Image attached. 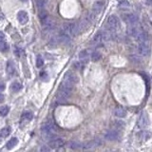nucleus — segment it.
Listing matches in <instances>:
<instances>
[{
  "mask_svg": "<svg viewBox=\"0 0 152 152\" xmlns=\"http://www.w3.org/2000/svg\"><path fill=\"white\" fill-rule=\"evenodd\" d=\"M42 26H43V29L45 32H50L54 29L55 26V21L50 17V16H46L45 18L42 19Z\"/></svg>",
  "mask_w": 152,
  "mask_h": 152,
  "instance_id": "5",
  "label": "nucleus"
},
{
  "mask_svg": "<svg viewBox=\"0 0 152 152\" xmlns=\"http://www.w3.org/2000/svg\"><path fill=\"white\" fill-rule=\"evenodd\" d=\"M77 82L78 78L75 73H73L72 71H67L65 74L63 81H62L57 91V100L59 102L66 101L70 96L72 89L74 88Z\"/></svg>",
  "mask_w": 152,
  "mask_h": 152,
  "instance_id": "1",
  "label": "nucleus"
},
{
  "mask_svg": "<svg viewBox=\"0 0 152 152\" xmlns=\"http://www.w3.org/2000/svg\"><path fill=\"white\" fill-rule=\"evenodd\" d=\"M146 4H147V5H151L152 4V0H146Z\"/></svg>",
  "mask_w": 152,
  "mask_h": 152,
  "instance_id": "36",
  "label": "nucleus"
},
{
  "mask_svg": "<svg viewBox=\"0 0 152 152\" xmlns=\"http://www.w3.org/2000/svg\"><path fill=\"white\" fill-rule=\"evenodd\" d=\"M0 152H1V150H0Z\"/></svg>",
  "mask_w": 152,
  "mask_h": 152,
  "instance_id": "38",
  "label": "nucleus"
},
{
  "mask_svg": "<svg viewBox=\"0 0 152 152\" xmlns=\"http://www.w3.org/2000/svg\"><path fill=\"white\" fill-rule=\"evenodd\" d=\"M7 73H8V75H10V76H13L16 73L15 65L11 60L8 61V63H7Z\"/></svg>",
  "mask_w": 152,
  "mask_h": 152,
  "instance_id": "13",
  "label": "nucleus"
},
{
  "mask_svg": "<svg viewBox=\"0 0 152 152\" xmlns=\"http://www.w3.org/2000/svg\"><path fill=\"white\" fill-rule=\"evenodd\" d=\"M4 89H5V85L4 84H0V91H4Z\"/></svg>",
  "mask_w": 152,
  "mask_h": 152,
  "instance_id": "34",
  "label": "nucleus"
},
{
  "mask_svg": "<svg viewBox=\"0 0 152 152\" xmlns=\"http://www.w3.org/2000/svg\"><path fill=\"white\" fill-rule=\"evenodd\" d=\"M101 58V54L98 52H93L91 53V60L94 61V62H97L99 61Z\"/></svg>",
  "mask_w": 152,
  "mask_h": 152,
  "instance_id": "26",
  "label": "nucleus"
},
{
  "mask_svg": "<svg viewBox=\"0 0 152 152\" xmlns=\"http://www.w3.org/2000/svg\"><path fill=\"white\" fill-rule=\"evenodd\" d=\"M41 131H42V134H43L45 137L52 138L55 135L56 128H55V126L53 125V123L49 121V122H46L42 125Z\"/></svg>",
  "mask_w": 152,
  "mask_h": 152,
  "instance_id": "3",
  "label": "nucleus"
},
{
  "mask_svg": "<svg viewBox=\"0 0 152 152\" xmlns=\"http://www.w3.org/2000/svg\"><path fill=\"white\" fill-rule=\"evenodd\" d=\"M0 141H1V140H0Z\"/></svg>",
  "mask_w": 152,
  "mask_h": 152,
  "instance_id": "39",
  "label": "nucleus"
},
{
  "mask_svg": "<svg viewBox=\"0 0 152 152\" xmlns=\"http://www.w3.org/2000/svg\"><path fill=\"white\" fill-rule=\"evenodd\" d=\"M115 113V116L119 117V118H124L126 116V114H128V112H126V110L125 108H117L116 109H115L114 111Z\"/></svg>",
  "mask_w": 152,
  "mask_h": 152,
  "instance_id": "18",
  "label": "nucleus"
},
{
  "mask_svg": "<svg viewBox=\"0 0 152 152\" xmlns=\"http://www.w3.org/2000/svg\"><path fill=\"white\" fill-rule=\"evenodd\" d=\"M106 27L109 30H116L120 27L119 18L116 15H110L106 20Z\"/></svg>",
  "mask_w": 152,
  "mask_h": 152,
  "instance_id": "4",
  "label": "nucleus"
},
{
  "mask_svg": "<svg viewBox=\"0 0 152 152\" xmlns=\"http://www.w3.org/2000/svg\"><path fill=\"white\" fill-rule=\"evenodd\" d=\"M91 22H92V20L91 19V17L89 16V15H85V16H84V18L80 21V23L78 24V26H79V30H87L89 27V25L91 24Z\"/></svg>",
  "mask_w": 152,
  "mask_h": 152,
  "instance_id": "8",
  "label": "nucleus"
},
{
  "mask_svg": "<svg viewBox=\"0 0 152 152\" xmlns=\"http://www.w3.org/2000/svg\"><path fill=\"white\" fill-rule=\"evenodd\" d=\"M18 143V139L16 137H13L12 139H10L8 141V143H6V148L7 149H13L15 146Z\"/></svg>",
  "mask_w": 152,
  "mask_h": 152,
  "instance_id": "16",
  "label": "nucleus"
},
{
  "mask_svg": "<svg viewBox=\"0 0 152 152\" xmlns=\"http://www.w3.org/2000/svg\"><path fill=\"white\" fill-rule=\"evenodd\" d=\"M120 138L119 131L117 130H109L106 133L105 139L108 141H116Z\"/></svg>",
  "mask_w": 152,
  "mask_h": 152,
  "instance_id": "10",
  "label": "nucleus"
},
{
  "mask_svg": "<svg viewBox=\"0 0 152 152\" xmlns=\"http://www.w3.org/2000/svg\"><path fill=\"white\" fill-rule=\"evenodd\" d=\"M140 32V30H138V28L136 26H129L128 29V33L130 36H133V37H136L138 35V33Z\"/></svg>",
  "mask_w": 152,
  "mask_h": 152,
  "instance_id": "19",
  "label": "nucleus"
},
{
  "mask_svg": "<svg viewBox=\"0 0 152 152\" xmlns=\"http://www.w3.org/2000/svg\"><path fill=\"white\" fill-rule=\"evenodd\" d=\"M119 6H120V8H126V9H128L129 3L126 1V0H121L119 2Z\"/></svg>",
  "mask_w": 152,
  "mask_h": 152,
  "instance_id": "29",
  "label": "nucleus"
},
{
  "mask_svg": "<svg viewBox=\"0 0 152 152\" xmlns=\"http://www.w3.org/2000/svg\"><path fill=\"white\" fill-rule=\"evenodd\" d=\"M69 146L70 148L76 149V148H80V147H82V143H77V142H70V143H69Z\"/></svg>",
  "mask_w": 152,
  "mask_h": 152,
  "instance_id": "27",
  "label": "nucleus"
},
{
  "mask_svg": "<svg viewBox=\"0 0 152 152\" xmlns=\"http://www.w3.org/2000/svg\"><path fill=\"white\" fill-rule=\"evenodd\" d=\"M100 143H102V142H100L99 140H97V139H95V140H92L91 141V142H89V143H87L84 145L83 147H85V148H91V147H96V146H98L100 145Z\"/></svg>",
  "mask_w": 152,
  "mask_h": 152,
  "instance_id": "17",
  "label": "nucleus"
},
{
  "mask_svg": "<svg viewBox=\"0 0 152 152\" xmlns=\"http://www.w3.org/2000/svg\"><path fill=\"white\" fill-rule=\"evenodd\" d=\"M141 135H143V139H145V140L148 139V138L150 137V133H148V132H145V131L142 132V134H141Z\"/></svg>",
  "mask_w": 152,
  "mask_h": 152,
  "instance_id": "31",
  "label": "nucleus"
},
{
  "mask_svg": "<svg viewBox=\"0 0 152 152\" xmlns=\"http://www.w3.org/2000/svg\"><path fill=\"white\" fill-rule=\"evenodd\" d=\"M15 53L17 56H20L21 55V53H22V50L19 49L18 47H15Z\"/></svg>",
  "mask_w": 152,
  "mask_h": 152,
  "instance_id": "32",
  "label": "nucleus"
},
{
  "mask_svg": "<svg viewBox=\"0 0 152 152\" xmlns=\"http://www.w3.org/2000/svg\"><path fill=\"white\" fill-rule=\"evenodd\" d=\"M136 39L138 40L140 44H145V43H147V35H146L145 32H140L138 33V35L136 36Z\"/></svg>",
  "mask_w": 152,
  "mask_h": 152,
  "instance_id": "15",
  "label": "nucleus"
},
{
  "mask_svg": "<svg viewBox=\"0 0 152 152\" xmlns=\"http://www.w3.org/2000/svg\"><path fill=\"white\" fill-rule=\"evenodd\" d=\"M21 1H22V2H27L28 0H21Z\"/></svg>",
  "mask_w": 152,
  "mask_h": 152,
  "instance_id": "37",
  "label": "nucleus"
},
{
  "mask_svg": "<svg viewBox=\"0 0 152 152\" xmlns=\"http://www.w3.org/2000/svg\"><path fill=\"white\" fill-rule=\"evenodd\" d=\"M11 132H12V128H11V126H6V128H2L1 130H0V136L3 137V138H6L11 134Z\"/></svg>",
  "mask_w": 152,
  "mask_h": 152,
  "instance_id": "20",
  "label": "nucleus"
},
{
  "mask_svg": "<svg viewBox=\"0 0 152 152\" xmlns=\"http://www.w3.org/2000/svg\"><path fill=\"white\" fill-rule=\"evenodd\" d=\"M17 19H18L19 23L22 25H25L29 21V15H28V13L25 12V11H20V12L17 13Z\"/></svg>",
  "mask_w": 152,
  "mask_h": 152,
  "instance_id": "11",
  "label": "nucleus"
},
{
  "mask_svg": "<svg viewBox=\"0 0 152 152\" xmlns=\"http://www.w3.org/2000/svg\"><path fill=\"white\" fill-rule=\"evenodd\" d=\"M33 118V114L32 112L30 111H25L23 114H22V119L27 121V122H30V121H32Z\"/></svg>",
  "mask_w": 152,
  "mask_h": 152,
  "instance_id": "22",
  "label": "nucleus"
},
{
  "mask_svg": "<svg viewBox=\"0 0 152 152\" xmlns=\"http://www.w3.org/2000/svg\"><path fill=\"white\" fill-rule=\"evenodd\" d=\"M8 50H9V46H8V44L6 42L0 41V52H7Z\"/></svg>",
  "mask_w": 152,
  "mask_h": 152,
  "instance_id": "25",
  "label": "nucleus"
},
{
  "mask_svg": "<svg viewBox=\"0 0 152 152\" xmlns=\"http://www.w3.org/2000/svg\"><path fill=\"white\" fill-rule=\"evenodd\" d=\"M148 125H149V119L147 114L145 112H142V114L139 117V120H138V126L141 128H145Z\"/></svg>",
  "mask_w": 152,
  "mask_h": 152,
  "instance_id": "7",
  "label": "nucleus"
},
{
  "mask_svg": "<svg viewBox=\"0 0 152 152\" xmlns=\"http://www.w3.org/2000/svg\"><path fill=\"white\" fill-rule=\"evenodd\" d=\"M22 89V85L18 82H13L11 85V91L13 92H18Z\"/></svg>",
  "mask_w": 152,
  "mask_h": 152,
  "instance_id": "21",
  "label": "nucleus"
},
{
  "mask_svg": "<svg viewBox=\"0 0 152 152\" xmlns=\"http://www.w3.org/2000/svg\"><path fill=\"white\" fill-rule=\"evenodd\" d=\"M137 52L141 56H147L150 54V47L147 43L139 44V46L137 47Z\"/></svg>",
  "mask_w": 152,
  "mask_h": 152,
  "instance_id": "6",
  "label": "nucleus"
},
{
  "mask_svg": "<svg viewBox=\"0 0 152 152\" xmlns=\"http://www.w3.org/2000/svg\"><path fill=\"white\" fill-rule=\"evenodd\" d=\"M10 112V108L8 106H3L0 108V115L1 116H6V115Z\"/></svg>",
  "mask_w": 152,
  "mask_h": 152,
  "instance_id": "24",
  "label": "nucleus"
},
{
  "mask_svg": "<svg viewBox=\"0 0 152 152\" xmlns=\"http://www.w3.org/2000/svg\"><path fill=\"white\" fill-rule=\"evenodd\" d=\"M78 32H79V26H78V24L67 23L62 26L60 33H63V34H66L67 36H69V37H72V36L77 34Z\"/></svg>",
  "mask_w": 152,
  "mask_h": 152,
  "instance_id": "2",
  "label": "nucleus"
},
{
  "mask_svg": "<svg viewBox=\"0 0 152 152\" xmlns=\"http://www.w3.org/2000/svg\"><path fill=\"white\" fill-rule=\"evenodd\" d=\"M40 152H50V148L47 145H42L40 148Z\"/></svg>",
  "mask_w": 152,
  "mask_h": 152,
  "instance_id": "30",
  "label": "nucleus"
},
{
  "mask_svg": "<svg viewBox=\"0 0 152 152\" xmlns=\"http://www.w3.org/2000/svg\"><path fill=\"white\" fill-rule=\"evenodd\" d=\"M79 58L82 61H87L89 58V50H84L79 53Z\"/></svg>",
  "mask_w": 152,
  "mask_h": 152,
  "instance_id": "23",
  "label": "nucleus"
},
{
  "mask_svg": "<svg viewBox=\"0 0 152 152\" xmlns=\"http://www.w3.org/2000/svg\"><path fill=\"white\" fill-rule=\"evenodd\" d=\"M65 145V141L62 138H55L52 139L49 143V146L50 148H59L61 146H63Z\"/></svg>",
  "mask_w": 152,
  "mask_h": 152,
  "instance_id": "9",
  "label": "nucleus"
},
{
  "mask_svg": "<svg viewBox=\"0 0 152 152\" xmlns=\"http://www.w3.org/2000/svg\"><path fill=\"white\" fill-rule=\"evenodd\" d=\"M138 20H139L138 16L136 15H133V13H130V15H128L126 16V21L129 26H136Z\"/></svg>",
  "mask_w": 152,
  "mask_h": 152,
  "instance_id": "12",
  "label": "nucleus"
},
{
  "mask_svg": "<svg viewBox=\"0 0 152 152\" xmlns=\"http://www.w3.org/2000/svg\"><path fill=\"white\" fill-rule=\"evenodd\" d=\"M5 99V97H4V95L2 94V93H0V102H3Z\"/></svg>",
  "mask_w": 152,
  "mask_h": 152,
  "instance_id": "35",
  "label": "nucleus"
},
{
  "mask_svg": "<svg viewBox=\"0 0 152 152\" xmlns=\"http://www.w3.org/2000/svg\"><path fill=\"white\" fill-rule=\"evenodd\" d=\"M103 7H104L103 2L96 1L93 4V6H92V11H91V12L93 13L95 15H99V13H101V11L103 10Z\"/></svg>",
  "mask_w": 152,
  "mask_h": 152,
  "instance_id": "14",
  "label": "nucleus"
},
{
  "mask_svg": "<svg viewBox=\"0 0 152 152\" xmlns=\"http://www.w3.org/2000/svg\"><path fill=\"white\" fill-rule=\"evenodd\" d=\"M43 65H44V59L42 58L41 55H38L37 58H36V67H41Z\"/></svg>",
  "mask_w": 152,
  "mask_h": 152,
  "instance_id": "28",
  "label": "nucleus"
},
{
  "mask_svg": "<svg viewBox=\"0 0 152 152\" xmlns=\"http://www.w3.org/2000/svg\"><path fill=\"white\" fill-rule=\"evenodd\" d=\"M5 39V34L4 32H2L1 30H0V41H3Z\"/></svg>",
  "mask_w": 152,
  "mask_h": 152,
  "instance_id": "33",
  "label": "nucleus"
}]
</instances>
